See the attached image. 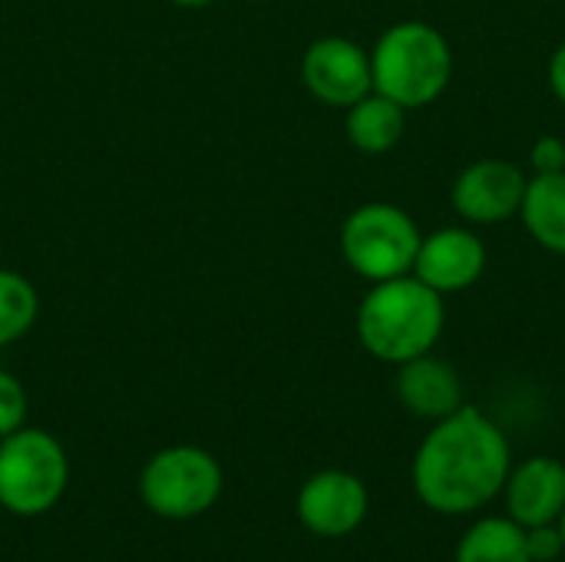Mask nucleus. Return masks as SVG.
<instances>
[{
    "label": "nucleus",
    "instance_id": "nucleus-5",
    "mask_svg": "<svg viewBox=\"0 0 565 562\" xmlns=\"http://www.w3.org/2000/svg\"><path fill=\"white\" fill-rule=\"evenodd\" d=\"M225 490L222 464L195 444L162 447L139 470V500L149 513L169 523L199 520Z\"/></svg>",
    "mask_w": 565,
    "mask_h": 562
},
{
    "label": "nucleus",
    "instance_id": "nucleus-23",
    "mask_svg": "<svg viewBox=\"0 0 565 562\" xmlns=\"http://www.w3.org/2000/svg\"><path fill=\"white\" fill-rule=\"evenodd\" d=\"M252 3H255V0H252Z\"/></svg>",
    "mask_w": 565,
    "mask_h": 562
},
{
    "label": "nucleus",
    "instance_id": "nucleus-4",
    "mask_svg": "<svg viewBox=\"0 0 565 562\" xmlns=\"http://www.w3.org/2000/svg\"><path fill=\"white\" fill-rule=\"evenodd\" d=\"M70 487V457L63 444L40 427H20L0 441V510L10 517L50 513Z\"/></svg>",
    "mask_w": 565,
    "mask_h": 562
},
{
    "label": "nucleus",
    "instance_id": "nucleus-15",
    "mask_svg": "<svg viewBox=\"0 0 565 562\" xmlns=\"http://www.w3.org/2000/svg\"><path fill=\"white\" fill-rule=\"evenodd\" d=\"M454 562H533L526 530L510 517H483L460 537Z\"/></svg>",
    "mask_w": 565,
    "mask_h": 562
},
{
    "label": "nucleus",
    "instance_id": "nucleus-2",
    "mask_svg": "<svg viewBox=\"0 0 565 562\" xmlns=\"http://www.w3.org/2000/svg\"><path fill=\"white\" fill-rule=\"evenodd\" d=\"M444 295L417 275L374 282L358 308V338L364 351L384 364H404L430 354L444 335Z\"/></svg>",
    "mask_w": 565,
    "mask_h": 562
},
{
    "label": "nucleus",
    "instance_id": "nucleus-11",
    "mask_svg": "<svg viewBox=\"0 0 565 562\" xmlns=\"http://www.w3.org/2000/svg\"><path fill=\"white\" fill-rule=\"evenodd\" d=\"M500 497L507 503V517L523 530L556 523L565 510V464L543 454L513 464Z\"/></svg>",
    "mask_w": 565,
    "mask_h": 562
},
{
    "label": "nucleus",
    "instance_id": "nucleus-3",
    "mask_svg": "<svg viewBox=\"0 0 565 562\" xmlns=\"http://www.w3.org/2000/svg\"><path fill=\"white\" fill-rule=\"evenodd\" d=\"M454 76V53L447 36L424 23L404 20L381 33L371 50L374 93L401 103L404 109L430 106Z\"/></svg>",
    "mask_w": 565,
    "mask_h": 562
},
{
    "label": "nucleus",
    "instance_id": "nucleus-20",
    "mask_svg": "<svg viewBox=\"0 0 565 562\" xmlns=\"http://www.w3.org/2000/svg\"><path fill=\"white\" fill-rule=\"evenodd\" d=\"M550 86H553L556 99L565 106V43L553 53V60H550Z\"/></svg>",
    "mask_w": 565,
    "mask_h": 562
},
{
    "label": "nucleus",
    "instance_id": "nucleus-19",
    "mask_svg": "<svg viewBox=\"0 0 565 562\" xmlns=\"http://www.w3.org/2000/svg\"><path fill=\"white\" fill-rule=\"evenodd\" d=\"M530 162L536 172H565V139L540 136L533 152H530Z\"/></svg>",
    "mask_w": 565,
    "mask_h": 562
},
{
    "label": "nucleus",
    "instance_id": "nucleus-7",
    "mask_svg": "<svg viewBox=\"0 0 565 562\" xmlns=\"http://www.w3.org/2000/svg\"><path fill=\"white\" fill-rule=\"evenodd\" d=\"M371 494L364 480L351 470H318L298 490L295 513L298 523L321 540H344L358 533L367 520Z\"/></svg>",
    "mask_w": 565,
    "mask_h": 562
},
{
    "label": "nucleus",
    "instance_id": "nucleus-8",
    "mask_svg": "<svg viewBox=\"0 0 565 562\" xmlns=\"http://www.w3.org/2000/svg\"><path fill=\"white\" fill-rule=\"evenodd\" d=\"M301 83L318 103L348 109L374 89L371 53L348 36H321L305 50Z\"/></svg>",
    "mask_w": 565,
    "mask_h": 562
},
{
    "label": "nucleus",
    "instance_id": "nucleus-17",
    "mask_svg": "<svg viewBox=\"0 0 565 562\" xmlns=\"http://www.w3.org/2000/svg\"><path fill=\"white\" fill-rule=\"evenodd\" d=\"M26 411H30L26 388L10 371L0 368V441L26 424Z\"/></svg>",
    "mask_w": 565,
    "mask_h": 562
},
{
    "label": "nucleus",
    "instance_id": "nucleus-6",
    "mask_svg": "<svg viewBox=\"0 0 565 562\" xmlns=\"http://www.w3.org/2000/svg\"><path fill=\"white\" fill-rule=\"evenodd\" d=\"M417 222L391 205V202H367L358 205L341 225V255L348 268L367 282H387L414 272V258L420 248Z\"/></svg>",
    "mask_w": 565,
    "mask_h": 562
},
{
    "label": "nucleus",
    "instance_id": "nucleus-1",
    "mask_svg": "<svg viewBox=\"0 0 565 562\" xmlns=\"http://www.w3.org/2000/svg\"><path fill=\"white\" fill-rule=\"evenodd\" d=\"M510 467L507 434L480 407L463 404L450 417L434 421L414 454L411 484L427 510L470 517L503 494Z\"/></svg>",
    "mask_w": 565,
    "mask_h": 562
},
{
    "label": "nucleus",
    "instance_id": "nucleus-9",
    "mask_svg": "<svg viewBox=\"0 0 565 562\" xmlns=\"http://www.w3.org/2000/svg\"><path fill=\"white\" fill-rule=\"evenodd\" d=\"M526 176L516 162L507 159H480L467 166L454 182V209L467 222L500 225L520 215L526 195Z\"/></svg>",
    "mask_w": 565,
    "mask_h": 562
},
{
    "label": "nucleus",
    "instance_id": "nucleus-22",
    "mask_svg": "<svg viewBox=\"0 0 565 562\" xmlns=\"http://www.w3.org/2000/svg\"><path fill=\"white\" fill-rule=\"evenodd\" d=\"M556 527H559V537H563V553H565V510H563V517L556 520Z\"/></svg>",
    "mask_w": 565,
    "mask_h": 562
},
{
    "label": "nucleus",
    "instance_id": "nucleus-14",
    "mask_svg": "<svg viewBox=\"0 0 565 562\" xmlns=\"http://www.w3.org/2000/svg\"><path fill=\"white\" fill-rule=\"evenodd\" d=\"M520 215L543 248L565 255V172H536L526 182Z\"/></svg>",
    "mask_w": 565,
    "mask_h": 562
},
{
    "label": "nucleus",
    "instance_id": "nucleus-18",
    "mask_svg": "<svg viewBox=\"0 0 565 562\" xmlns=\"http://www.w3.org/2000/svg\"><path fill=\"white\" fill-rule=\"evenodd\" d=\"M526 550H530V560L533 562H553L559 560V556H565L559 527L550 523V527H533V530H526Z\"/></svg>",
    "mask_w": 565,
    "mask_h": 562
},
{
    "label": "nucleus",
    "instance_id": "nucleus-16",
    "mask_svg": "<svg viewBox=\"0 0 565 562\" xmlns=\"http://www.w3.org/2000/svg\"><path fill=\"white\" fill-rule=\"evenodd\" d=\"M40 315V295L33 282L13 268H0V348L17 344Z\"/></svg>",
    "mask_w": 565,
    "mask_h": 562
},
{
    "label": "nucleus",
    "instance_id": "nucleus-10",
    "mask_svg": "<svg viewBox=\"0 0 565 562\" xmlns=\"http://www.w3.org/2000/svg\"><path fill=\"white\" fill-rule=\"evenodd\" d=\"M487 272V245L480 235L460 225L437 229L434 235L420 238L417 258H414V275L430 285L440 295L463 291L480 282Z\"/></svg>",
    "mask_w": 565,
    "mask_h": 562
},
{
    "label": "nucleus",
    "instance_id": "nucleus-21",
    "mask_svg": "<svg viewBox=\"0 0 565 562\" xmlns=\"http://www.w3.org/2000/svg\"><path fill=\"white\" fill-rule=\"evenodd\" d=\"M175 7H209V3H215V0H172Z\"/></svg>",
    "mask_w": 565,
    "mask_h": 562
},
{
    "label": "nucleus",
    "instance_id": "nucleus-12",
    "mask_svg": "<svg viewBox=\"0 0 565 562\" xmlns=\"http://www.w3.org/2000/svg\"><path fill=\"white\" fill-rule=\"evenodd\" d=\"M394 391L397 401L424 421H444L463 407V381L457 368L434 354H420L397 364Z\"/></svg>",
    "mask_w": 565,
    "mask_h": 562
},
{
    "label": "nucleus",
    "instance_id": "nucleus-13",
    "mask_svg": "<svg viewBox=\"0 0 565 562\" xmlns=\"http://www.w3.org/2000/svg\"><path fill=\"white\" fill-rule=\"evenodd\" d=\"M404 129H407V109L374 89L364 99H358L354 106H348L344 132H348L351 146L367 156L391 152L401 142Z\"/></svg>",
    "mask_w": 565,
    "mask_h": 562
}]
</instances>
